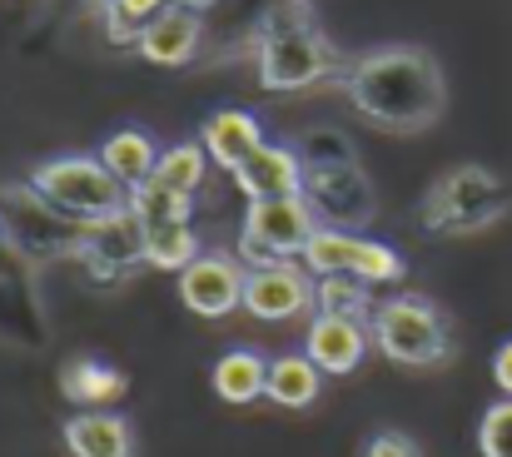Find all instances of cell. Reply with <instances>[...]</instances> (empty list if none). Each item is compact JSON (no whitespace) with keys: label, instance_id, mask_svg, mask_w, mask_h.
<instances>
[{"label":"cell","instance_id":"obj_24","mask_svg":"<svg viewBox=\"0 0 512 457\" xmlns=\"http://www.w3.org/2000/svg\"><path fill=\"white\" fill-rule=\"evenodd\" d=\"M145 229V224H140ZM204 254L194 224H170V229H145V264L160 274H184Z\"/></svg>","mask_w":512,"mask_h":457},{"label":"cell","instance_id":"obj_12","mask_svg":"<svg viewBox=\"0 0 512 457\" xmlns=\"http://www.w3.org/2000/svg\"><path fill=\"white\" fill-rule=\"evenodd\" d=\"M80 264H85L90 279H100V284H120V279L150 269V264H145V229H140V219H135L130 209H125V214H110V219H95L90 234H85Z\"/></svg>","mask_w":512,"mask_h":457},{"label":"cell","instance_id":"obj_3","mask_svg":"<svg viewBox=\"0 0 512 457\" xmlns=\"http://www.w3.org/2000/svg\"><path fill=\"white\" fill-rule=\"evenodd\" d=\"M294 150L304 159V199L319 214V224L358 234L378 214V199L353 140H343L339 130H309Z\"/></svg>","mask_w":512,"mask_h":457},{"label":"cell","instance_id":"obj_14","mask_svg":"<svg viewBox=\"0 0 512 457\" xmlns=\"http://www.w3.org/2000/svg\"><path fill=\"white\" fill-rule=\"evenodd\" d=\"M199 145L209 150V159L224 169V174H239L254 154L264 150L269 140H264V125H259V115H249V110H214L204 125H199Z\"/></svg>","mask_w":512,"mask_h":457},{"label":"cell","instance_id":"obj_18","mask_svg":"<svg viewBox=\"0 0 512 457\" xmlns=\"http://www.w3.org/2000/svg\"><path fill=\"white\" fill-rule=\"evenodd\" d=\"M60 393L75 403V413H95V408H115L130 393V378L115 363L80 353V358H70L60 368Z\"/></svg>","mask_w":512,"mask_h":457},{"label":"cell","instance_id":"obj_1","mask_svg":"<svg viewBox=\"0 0 512 457\" xmlns=\"http://www.w3.org/2000/svg\"><path fill=\"white\" fill-rule=\"evenodd\" d=\"M343 100L383 135H423L448 110V80L423 45H378L343 70Z\"/></svg>","mask_w":512,"mask_h":457},{"label":"cell","instance_id":"obj_25","mask_svg":"<svg viewBox=\"0 0 512 457\" xmlns=\"http://www.w3.org/2000/svg\"><path fill=\"white\" fill-rule=\"evenodd\" d=\"M130 214L145 229H170V224H189L194 219V199H184V194H174L165 184L145 179L140 189H130Z\"/></svg>","mask_w":512,"mask_h":457},{"label":"cell","instance_id":"obj_4","mask_svg":"<svg viewBox=\"0 0 512 457\" xmlns=\"http://www.w3.org/2000/svg\"><path fill=\"white\" fill-rule=\"evenodd\" d=\"M508 209H512V184L498 169L453 164L423 189L418 224L433 239H468V234H483L498 219H508Z\"/></svg>","mask_w":512,"mask_h":457},{"label":"cell","instance_id":"obj_30","mask_svg":"<svg viewBox=\"0 0 512 457\" xmlns=\"http://www.w3.org/2000/svg\"><path fill=\"white\" fill-rule=\"evenodd\" d=\"M170 5H179V10H194V15H204V10H214L219 0H170Z\"/></svg>","mask_w":512,"mask_h":457},{"label":"cell","instance_id":"obj_28","mask_svg":"<svg viewBox=\"0 0 512 457\" xmlns=\"http://www.w3.org/2000/svg\"><path fill=\"white\" fill-rule=\"evenodd\" d=\"M363 457H423V453H418V443H413L408 433H398V428H383V433H373V438H368Z\"/></svg>","mask_w":512,"mask_h":457},{"label":"cell","instance_id":"obj_5","mask_svg":"<svg viewBox=\"0 0 512 457\" xmlns=\"http://www.w3.org/2000/svg\"><path fill=\"white\" fill-rule=\"evenodd\" d=\"M30 189L80 224H95V219L130 209V184H120L100 154H55V159L30 169Z\"/></svg>","mask_w":512,"mask_h":457},{"label":"cell","instance_id":"obj_6","mask_svg":"<svg viewBox=\"0 0 512 457\" xmlns=\"http://www.w3.org/2000/svg\"><path fill=\"white\" fill-rule=\"evenodd\" d=\"M368 333H373V348L398 368H443L453 358L448 318L438 313V304H428L418 294L383 299L373 323H368Z\"/></svg>","mask_w":512,"mask_h":457},{"label":"cell","instance_id":"obj_2","mask_svg":"<svg viewBox=\"0 0 512 457\" xmlns=\"http://www.w3.org/2000/svg\"><path fill=\"white\" fill-rule=\"evenodd\" d=\"M254 70L259 85L274 95H299L324 80H343V65L334 40L319 30L314 10L304 0H279L254 25Z\"/></svg>","mask_w":512,"mask_h":457},{"label":"cell","instance_id":"obj_27","mask_svg":"<svg viewBox=\"0 0 512 457\" xmlns=\"http://www.w3.org/2000/svg\"><path fill=\"white\" fill-rule=\"evenodd\" d=\"M478 453L483 457H512V398H498L483 423H478Z\"/></svg>","mask_w":512,"mask_h":457},{"label":"cell","instance_id":"obj_15","mask_svg":"<svg viewBox=\"0 0 512 457\" xmlns=\"http://www.w3.org/2000/svg\"><path fill=\"white\" fill-rule=\"evenodd\" d=\"M60 443L70 457H135V428L115 408L95 413H70L60 423Z\"/></svg>","mask_w":512,"mask_h":457},{"label":"cell","instance_id":"obj_11","mask_svg":"<svg viewBox=\"0 0 512 457\" xmlns=\"http://www.w3.org/2000/svg\"><path fill=\"white\" fill-rule=\"evenodd\" d=\"M314 294H319V279L304 264H294V259L259 264V269H249V284H244V313L259 323H289L314 308Z\"/></svg>","mask_w":512,"mask_h":457},{"label":"cell","instance_id":"obj_21","mask_svg":"<svg viewBox=\"0 0 512 457\" xmlns=\"http://www.w3.org/2000/svg\"><path fill=\"white\" fill-rule=\"evenodd\" d=\"M160 145L145 135V130H115L105 145H100V159H105V169L120 179V184H130V189H140L145 179H155V164H160Z\"/></svg>","mask_w":512,"mask_h":457},{"label":"cell","instance_id":"obj_19","mask_svg":"<svg viewBox=\"0 0 512 457\" xmlns=\"http://www.w3.org/2000/svg\"><path fill=\"white\" fill-rule=\"evenodd\" d=\"M209 388H214L219 403H229V408H249V403H259L264 388H269V358H264L259 348H229V353L214 358V368H209Z\"/></svg>","mask_w":512,"mask_h":457},{"label":"cell","instance_id":"obj_13","mask_svg":"<svg viewBox=\"0 0 512 457\" xmlns=\"http://www.w3.org/2000/svg\"><path fill=\"white\" fill-rule=\"evenodd\" d=\"M368 323H353V318H334V313H314L309 328H304V353L314 358V368L324 378H348L363 368V353H368Z\"/></svg>","mask_w":512,"mask_h":457},{"label":"cell","instance_id":"obj_17","mask_svg":"<svg viewBox=\"0 0 512 457\" xmlns=\"http://www.w3.org/2000/svg\"><path fill=\"white\" fill-rule=\"evenodd\" d=\"M239 184V194L254 204V199H289V194H304V159L294 145H264L239 174H229Z\"/></svg>","mask_w":512,"mask_h":457},{"label":"cell","instance_id":"obj_10","mask_svg":"<svg viewBox=\"0 0 512 457\" xmlns=\"http://www.w3.org/2000/svg\"><path fill=\"white\" fill-rule=\"evenodd\" d=\"M244 284H249V264L239 254H199L179 274V299L199 318H229L244 308Z\"/></svg>","mask_w":512,"mask_h":457},{"label":"cell","instance_id":"obj_26","mask_svg":"<svg viewBox=\"0 0 512 457\" xmlns=\"http://www.w3.org/2000/svg\"><path fill=\"white\" fill-rule=\"evenodd\" d=\"M160 10H170V0H100L110 45H140L145 25H150Z\"/></svg>","mask_w":512,"mask_h":457},{"label":"cell","instance_id":"obj_16","mask_svg":"<svg viewBox=\"0 0 512 457\" xmlns=\"http://www.w3.org/2000/svg\"><path fill=\"white\" fill-rule=\"evenodd\" d=\"M199 45H204V20L194 15V10H160L150 25H145V35H140V55L150 60V65H160V70H179V65H189L194 55H199Z\"/></svg>","mask_w":512,"mask_h":457},{"label":"cell","instance_id":"obj_20","mask_svg":"<svg viewBox=\"0 0 512 457\" xmlns=\"http://www.w3.org/2000/svg\"><path fill=\"white\" fill-rule=\"evenodd\" d=\"M319 393H324V373L314 368L309 353H279V358H269V388H264V398L274 408L304 413V408L319 403Z\"/></svg>","mask_w":512,"mask_h":457},{"label":"cell","instance_id":"obj_7","mask_svg":"<svg viewBox=\"0 0 512 457\" xmlns=\"http://www.w3.org/2000/svg\"><path fill=\"white\" fill-rule=\"evenodd\" d=\"M0 229L20 259H80L90 224L60 214L45 204L30 184L25 189H0Z\"/></svg>","mask_w":512,"mask_h":457},{"label":"cell","instance_id":"obj_29","mask_svg":"<svg viewBox=\"0 0 512 457\" xmlns=\"http://www.w3.org/2000/svg\"><path fill=\"white\" fill-rule=\"evenodd\" d=\"M493 383L503 388V398H512V338L498 343V353H493Z\"/></svg>","mask_w":512,"mask_h":457},{"label":"cell","instance_id":"obj_23","mask_svg":"<svg viewBox=\"0 0 512 457\" xmlns=\"http://www.w3.org/2000/svg\"><path fill=\"white\" fill-rule=\"evenodd\" d=\"M209 150L199 145V140H184V145H170V150L160 154V164H155V184H165L174 194H184V199H194L199 189H204V179H209Z\"/></svg>","mask_w":512,"mask_h":457},{"label":"cell","instance_id":"obj_9","mask_svg":"<svg viewBox=\"0 0 512 457\" xmlns=\"http://www.w3.org/2000/svg\"><path fill=\"white\" fill-rule=\"evenodd\" d=\"M314 279H329V274H348V279H363V284H398L408 274L403 254L383 239H368V234H348V229H319L299 259Z\"/></svg>","mask_w":512,"mask_h":457},{"label":"cell","instance_id":"obj_22","mask_svg":"<svg viewBox=\"0 0 512 457\" xmlns=\"http://www.w3.org/2000/svg\"><path fill=\"white\" fill-rule=\"evenodd\" d=\"M378 304L383 299H373V284L348 279V274L319 279V294H314V313H334V318H353V323H373Z\"/></svg>","mask_w":512,"mask_h":457},{"label":"cell","instance_id":"obj_8","mask_svg":"<svg viewBox=\"0 0 512 457\" xmlns=\"http://www.w3.org/2000/svg\"><path fill=\"white\" fill-rule=\"evenodd\" d=\"M319 214L309 209L304 194H289V199H254L244 209V224H239V259L249 269L259 264H289V259H304L309 239L319 234Z\"/></svg>","mask_w":512,"mask_h":457}]
</instances>
